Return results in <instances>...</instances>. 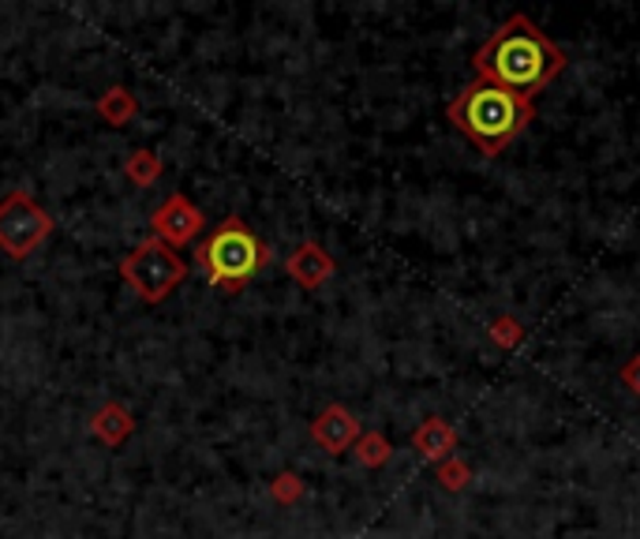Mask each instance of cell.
I'll use <instances>...</instances> for the list:
<instances>
[{"instance_id": "5b68a950", "label": "cell", "mask_w": 640, "mask_h": 539, "mask_svg": "<svg viewBox=\"0 0 640 539\" xmlns=\"http://www.w3.org/2000/svg\"><path fill=\"white\" fill-rule=\"evenodd\" d=\"M52 236V218L34 196L26 191H12L0 199V251L8 259L23 262L38 255Z\"/></svg>"}, {"instance_id": "52a82bcc", "label": "cell", "mask_w": 640, "mask_h": 539, "mask_svg": "<svg viewBox=\"0 0 640 539\" xmlns=\"http://www.w3.org/2000/svg\"><path fill=\"white\" fill-rule=\"evenodd\" d=\"M359 435H364V431H359V420L353 417V409H345V405H327V409L311 420V438L319 442L330 457H341L345 449H353Z\"/></svg>"}, {"instance_id": "7c38bea8", "label": "cell", "mask_w": 640, "mask_h": 539, "mask_svg": "<svg viewBox=\"0 0 640 539\" xmlns=\"http://www.w3.org/2000/svg\"><path fill=\"white\" fill-rule=\"evenodd\" d=\"M125 176L135 184V188H151L157 176H162V157H157L154 150H146V147L131 150L128 162H125Z\"/></svg>"}, {"instance_id": "9c48e42d", "label": "cell", "mask_w": 640, "mask_h": 539, "mask_svg": "<svg viewBox=\"0 0 640 539\" xmlns=\"http://www.w3.org/2000/svg\"><path fill=\"white\" fill-rule=\"evenodd\" d=\"M412 449L435 465L446 461V457H453V449H458V427L442 417L424 420L416 431H412Z\"/></svg>"}, {"instance_id": "9a60e30c", "label": "cell", "mask_w": 640, "mask_h": 539, "mask_svg": "<svg viewBox=\"0 0 640 539\" xmlns=\"http://www.w3.org/2000/svg\"><path fill=\"white\" fill-rule=\"evenodd\" d=\"M490 341L498 344V349H517V344L524 341V326L513 319V315H502V319L490 323Z\"/></svg>"}, {"instance_id": "ba28073f", "label": "cell", "mask_w": 640, "mask_h": 539, "mask_svg": "<svg viewBox=\"0 0 640 539\" xmlns=\"http://www.w3.org/2000/svg\"><path fill=\"white\" fill-rule=\"evenodd\" d=\"M285 270L296 285L315 293V289H322L333 278V259L319 241H304L300 247H293V255L285 259Z\"/></svg>"}, {"instance_id": "7a4b0ae2", "label": "cell", "mask_w": 640, "mask_h": 539, "mask_svg": "<svg viewBox=\"0 0 640 539\" xmlns=\"http://www.w3.org/2000/svg\"><path fill=\"white\" fill-rule=\"evenodd\" d=\"M446 117H450V124L461 136H469L476 143L479 154L498 157L536 120V102L521 98L513 91H502L495 83H484V79H472L469 86H461L458 98L450 102Z\"/></svg>"}, {"instance_id": "4fadbf2b", "label": "cell", "mask_w": 640, "mask_h": 539, "mask_svg": "<svg viewBox=\"0 0 640 539\" xmlns=\"http://www.w3.org/2000/svg\"><path fill=\"white\" fill-rule=\"evenodd\" d=\"M353 454L364 468H382L393 457V446H390V438H386L382 431H367V435H359Z\"/></svg>"}, {"instance_id": "30bf717a", "label": "cell", "mask_w": 640, "mask_h": 539, "mask_svg": "<svg viewBox=\"0 0 640 539\" xmlns=\"http://www.w3.org/2000/svg\"><path fill=\"white\" fill-rule=\"evenodd\" d=\"M91 435L105 442L109 449H120L131 435H135V417H131L120 401H109L91 417Z\"/></svg>"}, {"instance_id": "277c9868", "label": "cell", "mask_w": 640, "mask_h": 539, "mask_svg": "<svg viewBox=\"0 0 640 539\" xmlns=\"http://www.w3.org/2000/svg\"><path fill=\"white\" fill-rule=\"evenodd\" d=\"M120 278H125L146 304H162L173 289L183 285L188 262L177 255V247L162 244L157 236H146V241H139L125 259H120Z\"/></svg>"}, {"instance_id": "3957f363", "label": "cell", "mask_w": 640, "mask_h": 539, "mask_svg": "<svg viewBox=\"0 0 640 539\" xmlns=\"http://www.w3.org/2000/svg\"><path fill=\"white\" fill-rule=\"evenodd\" d=\"M266 262H270L266 241L236 214L217 221L214 233L206 241H199L195 247V267L206 273V285L222 289L229 296L244 293Z\"/></svg>"}, {"instance_id": "2e32d148", "label": "cell", "mask_w": 640, "mask_h": 539, "mask_svg": "<svg viewBox=\"0 0 640 539\" xmlns=\"http://www.w3.org/2000/svg\"><path fill=\"white\" fill-rule=\"evenodd\" d=\"M270 494H274V502H282V506H293V502L304 499V480L296 472H282L270 483Z\"/></svg>"}, {"instance_id": "8992f818", "label": "cell", "mask_w": 640, "mask_h": 539, "mask_svg": "<svg viewBox=\"0 0 640 539\" xmlns=\"http://www.w3.org/2000/svg\"><path fill=\"white\" fill-rule=\"evenodd\" d=\"M203 225H206L203 210H199L195 202L183 196V191H173V196L165 199L162 207L154 210V218H151L154 236L162 244H169V247H183V244L199 241Z\"/></svg>"}, {"instance_id": "5bb4252c", "label": "cell", "mask_w": 640, "mask_h": 539, "mask_svg": "<svg viewBox=\"0 0 640 539\" xmlns=\"http://www.w3.org/2000/svg\"><path fill=\"white\" fill-rule=\"evenodd\" d=\"M435 480L442 483L446 491H464L472 483V468L453 454V457H446V461L435 465Z\"/></svg>"}, {"instance_id": "6da1fadb", "label": "cell", "mask_w": 640, "mask_h": 539, "mask_svg": "<svg viewBox=\"0 0 640 539\" xmlns=\"http://www.w3.org/2000/svg\"><path fill=\"white\" fill-rule=\"evenodd\" d=\"M566 49L550 42L524 12H513L498 31H490V38L472 57L476 79L521 94L529 102H536V94L547 91L566 72Z\"/></svg>"}, {"instance_id": "e0dca14e", "label": "cell", "mask_w": 640, "mask_h": 539, "mask_svg": "<svg viewBox=\"0 0 640 539\" xmlns=\"http://www.w3.org/2000/svg\"><path fill=\"white\" fill-rule=\"evenodd\" d=\"M618 378L626 383V390H633V394H640V356H633V360H626V367L618 371Z\"/></svg>"}, {"instance_id": "8fae6325", "label": "cell", "mask_w": 640, "mask_h": 539, "mask_svg": "<svg viewBox=\"0 0 640 539\" xmlns=\"http://www.w3.org/2000/svg\"><path fill=\"white\" fill-rule=\"evenodd\" d=\"M98 113H102L105 124H112V128H125V124L135 120L139 102L131 98L128 86H109V91H105L98 98Z\"/></svg>"}]
</instances>
